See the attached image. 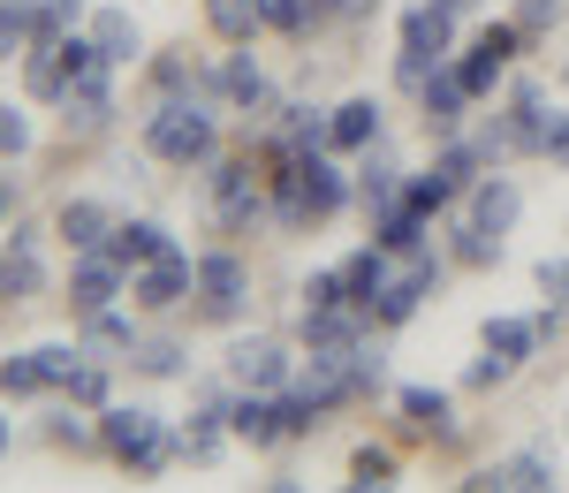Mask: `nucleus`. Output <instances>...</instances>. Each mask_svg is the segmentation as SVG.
I'll use <instances>...</instances> for the list:
<instances>
[{
  "instance_id": "nucleus-1",
  "label": "nucleus",
  "mask_w": 569,
  "mask_h": 493,
  "mask_svg": "<svg viewBox=\"0 0 569 493\" xmlns=\"http://www.w3.org/2000/svg\"><path fill=\"white\" fill-rule=\"evenodd\" d=\"M144 144L160 152V160H176V168H206L213 160V107H206V91H168L160 99V114L144 122Z\"/></svg>"
},
{
  "instance_id": "nucleus-8",
  "label": "nucleus",
  "mask_w": 569,
  "mask_h": 493,
  "mask_svg": "<svg viewBox=\"0 0 569 493\" xmlns=\"http://www.w3.org/2000/svg\"><path fill=\"white\" fill-rule=\"evenodd\" d=\"M190 289H198V266L182 259L176 243H168V251H160L152 266H137V281H130V296H137V304H152V312H168V304H182Z\"/></svg>"
},
{
  "instance_id": "nucleus-12",
  "label": "nucleus",
  "mask_w": 569,
  "mask_h": 493,
  "mask_svg": "<svg viewBox=\"0 0 569 493\" xmlns=\"http://www.w3.org/2000/svg\"><path fill=\"white\" fill-rule=\"evenodd\" d=\"M122 273H130V266H114L107 251H84V266L69 273V304H77V319L107 312V304H114V289H122Z\"/></svg>"
},
{
  "instance_id": "nucleus-35",
  "label": "nucleus",
  "mask_w": 569,
  "mask_h": 493,
  "mask_svg": "<svg viewBox=\"0 0 569 493\" xmlns=\"http://www.w3.org/2000/svg\"><path fill=\"white\" fill-rule=\"evenodd\" d=\"M350 486H357V493L395 486V455H388V449H357V455H350Z\"/></svg>"
},
{
  "instance_id": "nucleus-36",
  "label": "nucleus",
  "mask_w": 569,
  "mask_h": 493,
  "mask_svg": "<svg viewBox=\"0 0 569 493\" xmlns=\"http://www.w3.org/2000/svg\"><path fill=\"white\" fill-rule=\"evenodd\" d=\"M501 486L547 493V486H555V463H547V455H509V463H501Z\"/></svg>"
},
{
  "instance_id": "nucleus-22",
  "label": "nucleus",
  "mask_w": 569,
  "mask_h": 493,
  "mask_svg": "<svg viewBox=\"0 0 569 493\" xmlns=\"http://www.w3.org/2000/svg\"><path fill=\"white\" fill-rule=\"evenodd\" d=\"M327 16H335V0H266V31H281V39H311Z\"/></svg>"
},
{
  "instance_id": "nucleus-10",
  "label": "nucleus",
  "mask_w": 569,
  "mask_h": 493,
  "mask_svg": "<svg viewBox=\"0 0 569 493\" xmlns=\"http://www.w3.org/2000/svg\"><path fill=\"white\" fill-rule=\"evenodd\" d=\"M198 312L206 319H236L243 312V266L228 251H206L198 259Z\"/></svg>"
},
{
  "instance_id": "nucleus-46",
  "label": "nucleus",
  "mask_w": 569,
  "mask_h": 493,
  "mask_svg": "<svg viewBox=\"0 0 569 493\" xmlns=\"http://www.w3.org/2000/svg\"><path fill=\"white\" fill-rule=\"evenodd\" d=\"M539 289H547L555 304H569V259H539Z\"/></svg>"
},
{
  "instance_id": "nucleus-40",
  "label": "nucleus",
  "mask_w": 569,
  "mask_h": 493,
  "mask_svg": "<svg viewBox=\"0 0 569 493\" xmlns=\"http://www.w3.org/2000/svg\"><path fill=\"white\" fill-rule=\"evenodd\" d=\"M562 8H569V0H517V31H525V39L555 31V23H562Z\"/></svg>"
},
{
  "instance_id": "nucleus-52",
  "label": "nucleus",
  "mask_w": 569,
  "mask_h": 493,
  "mask_svg": "<svg viewBox=\"0 0 569 493\" xmlns=\"http://www.w3.org/2000/svg\"><path fill=\"white\" fill-rule=\"evenodd\" d=\"M0 455H8V417H0Z\"/></svg>"
},
{
  "instance_id": "nucleus-50",
  "label": "nucleus",
  "mask_w": 569,
  "mask_h": 493,
  "mask_svg": "<svg viewBox=\"0 0 569 493\" xmlns=\"http://www.w3.org/2000/svg\"><path fill=\"white\" fill-rule=\"evenodd\" d=\"M8 198H16V190H8V175H0V213H8Z\"/></svg>"
},
{
  "instance_id": "nucleus-48",
  "label": "nucleus",
  "mask_w": 569,
  "mask_h": 493,
  "mask_svg": "<svg viewBox=\"0 0 569 493\" xmlns=\"http://www.w3.org/2000/svg\"><path fill=\"white\" fill-rule=\"evenodd\" d=\"M531 326H539V342H555V334H562V304H547V312H531Z\"/></svg>"
},
{
  "instance_id": "nucleus-21",
  "label": "nucleus",
  "mask_w": 569,
  "mask_h": 493,
  "mask_svg": "<svg viewBox=\"0 0 569 493\" xmlns=\"http://www.w3.org/2000/svg\"><path fill=\"white\" fill-rule=\"evenodd\" d=\"M53 228L69 235V251H107V235H114V221H107V205H91V198H69Z\"/></svg>"
},
{
  "instance_id": "nucleus-13",
  "label": "nucleus",
  "mask_w": 569,
  "mask_h": 493,
  "mask_svg": "<svg viewBox=\"0 0 569 493\" xmlns=\"http://www.w3.org/2000/svg\"><path fill=\"white\" fill-rule=\"evenodd\" d=\"M448 39H456V8L426 0V8H410V16H402V53H410V61H440Z\"/></svg>"
},
{
  "instance_id": "nucleus-23",
  "label": "nucleus",
  "mask_w": 569,
  "mask_h": 493,
  "mask_svg": "<svg viewBox=\"0 0 569 493\" xmlns=\"http://www.w3.org/2000/svg\"><path fill=\"white\" fill-rule=\"evenodd\" d=\"M418 243H426V213H418L410 198L380 205V251H388V259H402V251H418Z\"/></svg>"
},
{
  "instance_id": "nucleus-47",
  "label": "nucleus",
  "mask_w": 569,
  "mask_h": 493,
  "mask_svg": "<svg viewBox=\"0 0 569 493\" xmlns=\"http://www.w3.org/2000/svg\"><path fill=\"white\" fill-rule=\"evenodd\" d=\"M46 16H53V23H61V31H69V23H77V16H84V0H39Z\"/></svg>"
},
{
  "instance_id": "nucleus-14",
  "label": "nucleus",
  "mask_w": 569,
  "mask_h": 493,
  "mask_svg": "<svg viewBox=\"0 0 569 493\" xmlns=\"http://www.w3.org/2000/svg\"><path fill=\"white\" fill-rule=\"evenodd\" d=\"M228 425H236L251 449H273V441H289V410H281V395H259V388H251L243 403L228 410Z\"/></svg>"
},
{
  "instance_id": "nucleus-25",
  "label": "nucleus",
  "mask_w": 569,
  "mask_h": 493,
  "mask_svg": "<svg viewBox=\"0 0 569 493\" xmlns=\"http://www.w3.org/2000/svg\"><path fill=\"white\" fill-rule=\"evenodd\" d=\"M220 417H228V410H220V395H213V403H198V417H190V425H176V455L213 463V455H220Z\"/></svg>"
},
{
  "instance_id": "nucleus-20",
  "label": "nucleus",
  "mask_w": 569,
  "mask_h": 493,
  "mask_svg": "<svg viewBox=\"0 0 569 493\" xmlns=\"http://www.w3.org/2000/svg\"><path fill=\"white\" fill-rule=\"evenodd\" d=\"M327 122H335V152H365L380 144V99H342Z\"/></svg>"
},
{
  "instance_id": "nucleus-45",
  "label": "nucleus",
  "mask_w": 569,
  "mask_h": 493,
  "mask_svg": "<svg viewBox=\"0 0 569 493\" xmlns=\"http://www.w3.org/2000/svg\"><path fill=\"white\" fill-rule=\"evenodd\" d=\"M539 152H547L555 168H569V114H547V137H539Z\"/></svg>"
},
{
  "instance_id": "nucleus-15",
  "label": "nucleus",
  "mask_w": 569,
  "mask_h": 493,
  "mask_svg": "<svg viewBox=\"0 0 569 493\" xmlns=\"http://www.w3.org/2000/svg\"><path fill=\"white\" fill-rule=\"evenodd\" d=\"M335 144V122L319 114V107H281V122H273V160H289V152H327Z\"/></svg>"
},
{
  "instance_id": "nucleus-39",
  "label": "nucleus",
  "mask_w": 569,
  "mask_h": 493,
  "mask_svg": "<svg viewBox=\"0 0 569 493\" xmlns=\"http://www.w3.org/2000/svg\"><path fill=\"white\" fill-rule=\"evenodd\" d=\"M69 403H107V358H84L69 372Z\"/></svg>"
},
{
  "instance_id": "nucleus-33",
  "label": "nucleus",
  "mask_w": 569,
  "mask_h": 493,
  "mask_svg": "<svg viewBox=\"0 0 569 493\" xmlns=\"http://www.w3.org/2000/svg\"><path fill=\"white\" fill-rule=\"evenodd\" d=\"M46 441L69 449V455H84V449H99V425H84L77 410H53V417H46Z\"/></svg>"
},
{
  "instance_id": "nucleus-42",
  "label": "nucleus",
  "mask_w": 569,
  "mask_h": 493,
  "mask_svg": "<svg viewBox=\"0 0 569 493\" xmlns=\"http://www.w3.org/2000/svg\"><path fill=\"white\" fill-rule=\"evenodd\" d=\"M327 304H350V289H342V266H335V273H311V281H305V312H327Z\"/></svg>"
},
{
  "instance_id": "nucleus-18",
  "label": "nucleus",
  "mask_w": 569,
  "mask_h": 493,
  "mask_svg": "<svg viewBox=\"0 0 569 493\" xmlns=\"http://www.w3.org/2000/svg\"><path fill=\"white\" fill-rule=\"evenodd\" d=\"M168 243H176V235H168L160 221H122L114 235H107V259H114V266H152Z\"/></svg>"
},
{
  "instance_id": "nucleus-51",
  "label": "nucleus",
  "mask_w": 569,
  "mask_h": 493,
  "mask_svg": "<svg viewBox=\"0 0 569 493\" xmlns=\"http://www.w3.org/2000/svg\"><path fill=\"white\" fill-rule=\"evenodd\" d=\"M440 8H456V16H463V8H471V0H440Z\"/></svg>"
},
{
  "instance_id": "nucleus-53",
  "label": "nucleus",
  "mask_w": 569,
  "mask_h": 493,
  "mask_svg": "<svg viewBox=\"0 0 569 493\" xmlns=\"http://www.w3.org/2000/svg\"><path fill=\"white\" fill-rule=\"evenodd\" d=\"M562 91H569V61H562Z\"/></svg>"
},
{
  "instance_id": "nucleus-26",
  "label": "nucleus",
  "mask_w": 569,
  "mask_h": 493,
  "mask_svg": "<svg viewBox=\"0 0 569 493\" xmlns=\"http://www.w3.org/2000/svg\"><path fill=\"white\" fill-rule=\"evenodd\" d=\"M91 46H99L114 69H122V61H137V46H144V39H137L130 8H107V16H91Z\"/></svg>"
},
{
  "instance_id": "nucleus-44",
  "label": "nucleus",
  "mask_w": 569,
  "mask_h": 493,
  "mask_svg": "<svg viewBox=\"0 0 569 493\" xmlns=\"http://www.w3.org/2000/svg\"><path fill=\"white\" fill-rule=\"evenodd\" d=\"M509 372H517V364H509V358H493V350H486V358L471 364V372H463V388H501Z\"/></svg>"
},
{
  "instance_id": "nucleus-27",
  "label": "nucleus",
  "mask_w": 569,
  "mask_h": 493,
  "mask_svg": "<svg viewBox=\"0 0 569 493\" xmlns=\"http://www.w3.org/2000/svg\"><path fill=\"white\" fill-rule=\"evenodd\" d=\"M357 190H365V205H395V198H402V168H395L380 144H365V160H357Z\"/></svg>"
},
{
  "instance_id": "nucleus-19",
  "label": "nucleus",
  "mask_w": 569,
  "mask_h": 493,
  "mask_svg": "<svg viewBox=\"0 0 569 493\" xmlns=\"http://www.w3.org/2000/svg\"><path fill=\"white\" fill-rule=\"evenodd\" d=\"M206 23H213V39L251 46L266 31V0H206Z\"/></svg>"
},
{
  "instance_id": "nucleus-34",
  "label": "nucleus",
  "mask_w": 569,
  "mask_h": 493,
  "mask_svg": "<svg viewBox=\"0 0 569 493\" xmlns=\"http://www.w3.org/2000/svg\"><path fill=\"white\" fill-rule=\"evenodd\" d=\"M130 364H137V372H152V380H176V372H182V342L152 334V342H137V350H130Z\"/></svg>"
},
{
  "instance_id": "nucleus-9",
  "label": "nucleus",
  "mask_w": 569,
  "mask_h": 493,
  "mask_svg": "<svg viewBox=\"0 0 569 493\" xmlns=\"http://www.w3.org/2000/svg\"><path fill=\"white\" fill-rule=\"evenodd\" d=\"M107 69L114 61H99V69H84V77H69V91H61V122L77 137L107 130V114H114V91H107Z\"/></svg>"
},
{
  "instance_id": "nucleus-41",
  "label": "nucleus",
  "mask_w": 569,
  "mask_h": 493,
  "mask_svg": "<svg viewBox=\"0 0 569 493\" xmlns=\"http://www.w3.org/2000/svg\"><path fill=\"white\" fill-rule=\"evenodd\" d=\"M16 152H31V114L23 107H0V160H16Z\"/></svg>"
},
{
  "instance_id": "nucleus-28",
  "label": "nucleus",
  "mask_w": 569,
  "mask_h": 493,
  "mask_svg": "<svg viewBox=\"0 0 569 493\" xmlns=\"http://www.w3.org/2000/svg\"><path fill=\"white\" fill-rule=\"evenodd\" d=\"M220 99H236V107H266V77H259V61L251 53H228L220 61V77H213Z\"/></svg>"
},
{
  "instance_id": "nucleus-4",
  "label": "nucleus",
  "mask_w": 569,
  "mask_h": 493,
  "mask_svg": "<svg viewBox=\"0 0 569 493\" xmlns=\"http://www.w3.org/2000/svg\"><path fill=\"white\" fill-rule=\"evenodd\" d=\"M77 364H84V350H69V342H46V350H23V358H0V395H46V388H69Z\"/></svg>"
},
{
  "instance_id": "nucleus-29",
  "label": "nucleus",
  "mask_w": 569,
  "mask_h": 493,
  "mask_svg": "<svg viewBox=\"0 0 569 493\" xmlns=\"http://www.w3.org/2000/svg\"><path fill=\"white\" fill-rule=\"evenodd\" d=\"M23 84H31V99H61V91H69V53H61V39H53V46H31Z\"/></svg>"
},
{
  "instance_id": "nucleus-31",
  "label": "nucleus",
  "mask_w": 569,
  "mask_h": 493,
  "mask_svg": "<svg viewBox=\"0 0 569 493\" xmlns=\"http://www.w3.org/2000/svg\"><path fill=\"white\" fill-rule=\"evenodd\" d=\"M486 350L509 358V364H525L531 350H539V326H531V319H486Z\"/></svg>"
},
{
  "instance_id": "nucleus-2",
  "label": "nucleus",
  "mask_w": 569,
  "mask_h": 493,
  "mask_svg": "<svg viewBox=\"0 0 569 493\" xmlns=\"http://www.w3.org/2000/svg\"><path fill=\"white\" fill-rule=\"evenodd\" d=\"M99 449L122 455L137 479H160V471H168V455H176V441L160 433V417H152V410L114 403V410H99Z\"/></svg>"
},
{
  "instance_id": "nucleus-7",
  "label": "nucleus",
  "mask_w": 569,
  "mask_h": 493,
  "mask_svg": "<svg viewBox=\"0 0 569 493\" xmlns=\"http://www.w3.org/2000/svg\"><path fill=\"white\" fill-rule=\"evenodd\" d=\"M228 372H236V388H259V395H281L289 388V350L281 342H266V334H251V342H236L228 350Z\"/></svg>"
},
{
  "instance_id": "nucleus-6",
  "label": "nucleus",
  "mask_w": 569,
  "mask_h": 493,
  "mask_svg": "<svg viewBox=\"0 0 569 493\" xmlns=\"http://www.w3.org/2000/svg\"><path fill=\"white\" fill-rule=\"evenodd\" d=\"M517 46H525V31H517V16H509V23H486V31H479V46H471V53L456 61V77L471 84V99L501 84V69H509V53H517Z\"/></svg>"
},
{
  "instance_id": "nucleus-38",
  "label": "nucleus",
  "mask_w": 569,
  "mask_h": 493,
  "mask_svg": "<svg viewBox=\"0 0 569 493\" xmlns=\"http://www.w3.org/2000/svg\"><path fill=\"white\" fill-rule=\"evenodd\" d=\"M402 198H410L418 213H440V205L456 198V182H448V175H440V168H433V175H410V182H402Z\"/></svg>"
},
{
  "instance_id": "nucleus-49",
  "label": "nucleus",
  "mask_w": 569,
  "mask_h": 493,
  "mask_svg": "<svg viewBox=\"0 0 569 493\" xmlns=\"http://www.w3.org/2000/svg\"><path fill=\"white\" fill-rule=\"evenodd\" d=\"M365 8H380V0H335V16H365Z\"/></svg>"
},
{
  "instance_id": "nucleus-37",
  "label": "nucleus",
  "mask_w": 569,
  "mask_h": 493,
  "mask_svg": "<svg viewBox=\"0 0 569 493\" xmlns=\"http://www.w3.org/2000/svg\"><path fill=\"white\" fill-rule=\"evenodd\" d=\"M456 259H463V266H493V259H501V235H493V228H456Z\"/></svg>"
},
{
  "instance_id": "nucleus-30",
  "label": "nucleus",
  "mask_w": 569,
  "mask_h": 493,
  "mask_svg": "<svg viewBox=\"0 0 569 493\" xmlns=\"http://www.w3.org/2000/svg\"><path fill=\"white\" fill-rule=\"evenodd\" d=\"M380 281H388V251H380V243H372V251H357L350 266H342V289H350V304H365V312H372Z\"/></svg>"
},
{
  "instance_id": "nucleus-11",
  "label": "nucleus",
  "mask_w": 569,
  "mask_h": 493,
  "mask_svg": "<svg viewBox=\"0 0 569 493\" xmlns=\"http://www.w3.org/2000/svg\"><path fill=\"white\" fill-rule=\"evenodd\" d=\"M39 289H46L39 235H31V228H16V235H8V251H0V296H8V304H31Z\"/></svg>"
},
{
  "instance_id": "nucleus-43",
  "label": "nucleus",
  "mask_w": 569,
  "mask_h": 493,
  "mask_svg": "<svg viewBox=\"0 0 569 493\" xmlns=\"http://www.w3.org/2000/svg\"><path fill=\"white\" fill-rule=\"evenodd\" d=\"M152 84H160V91H206L198 77H190V61H182V53H160V61H152Z\"/></svg>"
},
{
  "instance_id": "nucleus-32",
  "label": "nucleus",
  "mask_w": 569,
  "mask_h": 493,
  "mask_svg": "<svg viewBox=\"0 0 569 493\" xmlns=\"http://www.w3.org/2000/svg\"><path fill=\"white\" fill-rule=\"evenodd\" d=\"M114 350H137V326L114 312H91L84 319V358H114Z\"/></svg>"
},
{
  "instance_id": "nucleus-24",
  "label": "nucleus",
  "mask_w": 569,
  "mask_h": 493,
  "mask_svg": "<svg viewBox=\"0 0 569 493\" xmlns=\"http://www.w3.org/2000/svg\"><path fill=\"white\" fill-rule=\"evenodd\" d=\"M402 417L418 425V433H433V441H456V410L440 388H402Z\"/></svg>"
},
{
  "instance_id": "nucleus-16",
  "label": "nucleus",
  "mask_w": 569,
  "mask_h": 493,
  "mask_svg": "<svg viewBox=\"0 0 569 493\" xmlns=\"http://www.w3.org/2000/svg\"><path fill=\"white\" fill-rule=\"evenodd\" d=\"M426 130H440V137H456V122H463V107H471V84L456 77V69H433L426 77Z\"/></svg>"
},
{
  "instance_id": "nucleus-3",
  "label": "nucleus",
  "mask_w": 569,
  "mask_h": 493,
  "mask_svg": "<svg viewBox=\"0 0 569 493\" xmlns=\"http://www.w3.org/2000/svg\"><path fill=\"white\" fill-rule=\"evenodd\" d=\"M440 281V259L418 243V251H402V266H388V281H380V296H372V319L380 326H402V319L426 304V289Z\"/></svg>"
},
{
  "instance_id": "nucleus-5",
  "label": "nucleus",
  "mask_w": 569,
  "mask_h": 493,
  "mask_svg": "<svg viewBox=\"0 0 569 493\" xmlns=\"http://www.w3.org/2000/svg\"><path fill=\"white\" fill-rule=\"evenodd\" d=\"M206 182H213V213H220V228H251V221H266V190H259V175H251L243 160H220Z\"/></svg>"
},
{
  "instance_id": "nucleus-17",
  "label": "nucleus",
  "mask_w": 569,
  "mask_h": 493,
  "mask_svg": "<svg viewBox=\"0 0 569 493\" xmlns=\"http://www.w3.org/2000/svg\"><path fill=\"white\" fill-rule=\"evenodd\" d=\"M517 213H525V190H517L509 175H486L479 190H471V221L493 228V235H509V228H517Z\"/></svg>"
}]
</instances>
